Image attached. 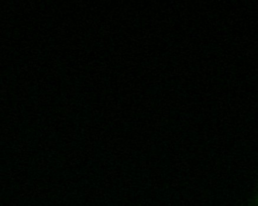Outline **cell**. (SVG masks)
<instances>
[{
  "label": "cell",
  "mask_w": 258,
  "mask_h": 206,
  "mask_svg": "<svg viewBox=\"0 0 258 206\" xmlns=\"http://www.w3.org/2000/svg\"><path fill=\"white\" fill-rule=\"evenodd\" d=\"M251 206H258V187L256 193L254 195Z\"/></svg>",
  "instance_id": "obj_1"
}]
</instances>
